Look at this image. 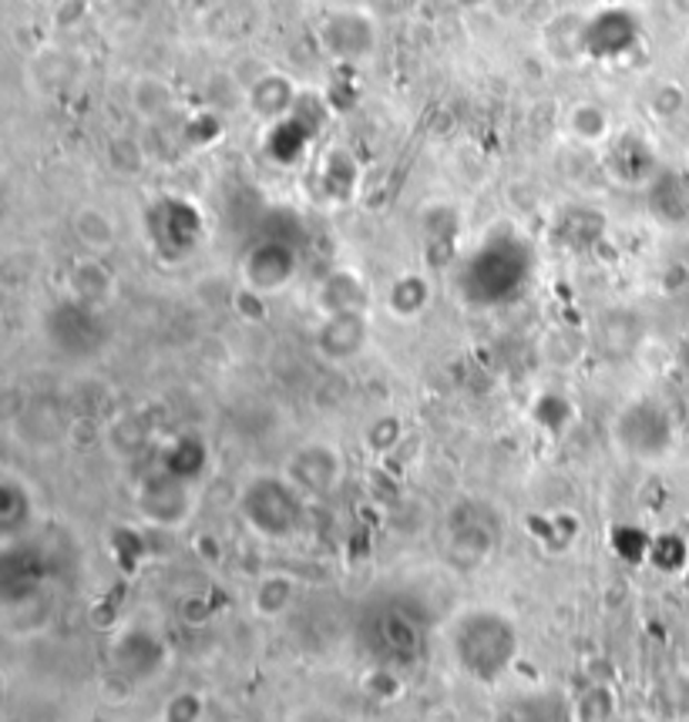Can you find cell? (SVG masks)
<instances>
[{
	"mask_svg": "<svg viewBox=\"0 0 689 722\" xmlns=\"http://www.w3.org/2000/svg\"><path fill=\"white\" fill-rule=\"evenodd\" d=\"M518 626L498 609H468L450 626V655L478 682H498L518 659Z\"/></svg>",
	"mask_w": 689,
	"mask_h": 722,
	"instance_id": "obj_1",
	"label": "cell"
},
{
	"mask_svg": "<svg viewBox=\"0 0 689 722\" xmlns=\"http://www.w3.org/2000/svg\"><path fill=\"white\" fill-rule=\"evenodd\" d=\"M531 276V250L518 235H492L488 243L468 256L457 276L465 299L472 306H501L515 299Z\"/></svg>",
	"mask_w": 689,
	"mask_h": 722,
	"instance_id": "obj_2",
	"label": "cell"
},
{
	"mask_svg": "<svg viewBox=\"0 0 689 722\" xmlns=\"http://www.w3.org/2000/svg\"><path fill=\"white\" fill-rule=\"evenodd\" d=\"M240 515L260 538L286 541L303 525V491L290 477L260 474L240 495Z\"/></svg>",
	"mask_w": 689,
	"mask_h": 722,
	"instance_id": "obj_3",
	"label": "cell"
},
{
	"mask_svg": "<svg viewBox=\"0 0 689 722\" xmlns=\"http://www.w3.org/2000/svg\"><path fill=\"white\" fill-rule=\"evenodd\" d=\"M361 642L387 669L411 665L421 655L424 629L417 616L407 606H401V601H377L361 619Z\"/></svg>",
	"mask_w": 689,
	"mask_h": 722,
	"instance_id": "obj_4",
	"label": "cell"
},
{
	"mask_svg": "<svg viewBox=\"0 0 689 722\" xmlns=\"http://www.w3.org/2000/svg\"><path fill=\"white\" fill-rule=\"evenodd\" d=\"M616 447L632 460H662L676 444V427L666 407L656 400H632L612 424Z\"/></svg>",
	"mask_w": 689,
	"mask_h": 722,
	"instance_id": "obj_5",
	"label": "cell"
},
{
	"mask_svg": "<svg viewBox=\"0 0 689 722\" xmlns=\"http://www.w3.org/2000/svg\"><path fill=\"white\" fill-rule=\"evenodd\" d=\"M192 485H185V480L172 477L165 467L152 470L142 477V485H139V511L149 525L155 528H182L192 515Z\"/></svg>",
	"mask_w": 689,
	"mask_h": 722,
	"instance_id": "obj_6",
	"label": "cell"
},
{
	"mask_svg": "<svg viewBox=\"0 0 689 722\" xmlns=\"http://www.w3.org/2000/svg\"><path fill=\"white\" fill-rule=\"evenodd\" d=\"M240 270H243L246 289L256 296H266V293H280L293 283V276L300 270V256L286 238H263V243H256L243 256Z\"/></svg>",
	"mask_w": 689,
	"mask_h": 722,
	"instance_id": "obj_7",
	"label": "cell"
},
{
	"mask_svg": "<svg viewBox=\"0 0 689 722\" xmlns=\"http://www.w3.org/2000/svg\"><path fill=\"white\" fill-rule=\"evenodd\" d=\"M149 232L155 238L159 253H165L169 260H179L202 235L199 209L185 199H159L149 212Z\"/></svg>",
	"mask_w": 689,
	"mask_h": 722,
	"instance_id": "obj_8",
	"label": "cell"
},
{
	"mask_svg": "<svg viewBox=\"0 0 689 722\" xmlns=\"http://www.w3.org/2000/svg\"><path fill=\"white\" fill-rule=\"evenodd\" d=\"M48 333H51V343H58L71 356H88L101 343L98 313L91 303H81V299H71V303H61L58 309H51Z\"/></svg>",
	"mask_w": 689,
	"mask_h": 722,
	"instance_id": "obj_9",
	"label": "cell"
},
{
	"mask_svg": "<svg viewBox=\"0 0 689 722\" xmlns=\"http://www.w3.org/2000/svg\"><path fill=\"white\" fill-rule=\"evenodd\" d=\"M377 41L374 21L364 11H343V14H330L320 24V44L336 54L340 61H357L367 58L371 48Z\"/></svg>",
	"mask_w": 689,
	"mask_h": 722,
	"instance_id": "obj_10",
	"label": "cell"
},
{
	"mask_svg": "<svg viewBox=\"0 0 689 722\" xmlns=\"http://www.w3.org/2000/svg\"><path fill=\"white\" fill-rule=\"evenodd\" d=\"M367 343V319L364 309L354 313H330L320 329H316V349L326 356L330 364H343V359H354Z\"/></svg>",
	"mask_w": 689,
	"mask_h": 722,
	"instance_id": "obj_11",
	"label": "cell"
},
{
	"mask_svg": "<svg viewBox=\"0 0 689 722\" xmlns=\"http://www.w3.org/2000/svg\"><path fill=\"white\" fill-rule=\"evenodd\" d=\"M286 477L303 495H326L340 477V457L330 444H306L290 457Z\"/></svg>",
	"mask_w": 689,
	"mask_h": 722,
	"instance_id": "obj_12",
	"label": "cell"
},
{
	"mask_svg": "<svg viewBox=\"0 0 689 722\" xmlns=\"http://www.w3.org/2000/svg\"><path fill=\"white\" fill-rule=\"evenodd\" d=\"M114 665H119L129 679L135 682H145L152 675L162 672L165 665V645L145 632V629H132L119 639V645H114Z\"/></svg>",
	"mask_w": 689,
	"mask_h": 722,
	"instance_id": "obj_13",
	"label": "cell"
},
{
	"mask_svg": "<svg viewBox=\"0 0 689 722\" xmlns=\"http://www.w3.org/2000/svg\"><path fill=\"white\" fill-rule=\"evenodd\" d=\"M209 464H212L209 444H205L202 437H195V434L175 437V440L165 447V454H162V467H165L172 477L185 480V485H195V480L209 470Z\"/></svg>",
	"mask_w": 689,
	"mask_h": 722,
	"instance_id": "obj_14",
	"label": "cell"
},
{
	"mask_svg": "<svg viewBox=\"0 0 689 722\" xmlns=\"http://www.w3.org/2000/svg\"><path fill=\"white\" fill-rule=\"evenodd\" d=\"M250 104L256 114L263 118H286L290 111H296V91H293V81L283 78V74H263L260 81L250 84Z\"/></svg>",
	"mask_w": 689,
	"mask_h": 722,
	"instance_id": "obj_15",
	"label": "cell"
},
{
	"mask_svg": "<svg viewBox=\"0 0 689 722\" xmlns=\"http://www.w3.org/2000/svg\"><path fill=\"white\" fill-rule=\"evenodd\" d=\"M364 283L357 273L351 270H336L326 276V283L320 286V309L330 316V313H354V309H364Z\"/></svg>",
	"mask_w": 689,
	"mask_h": 722,
	"instance_id": "obj_16",
	"label": "cell"
},
{
	"mask_svg": "<svg viewBox=\"0 0 689 722\" xmlns=\"http://www.w3.org/2000/svg\"><path fill=\"white\" fill-rule=\"evenodd\" d=\"M430 303V283L417 273H407L401 279H394L391 293H387V306L394 309V316H421Z\"/></svg>",
	"mask_w": 689,
	"mask_h": 722,
	"instance_id": "obj_17",
	"label": "cell"
},
{
	"mask_svg": "<svg viewBox=\"0 0 689 722\" xmlns=\"http://www.w3.org/2000/svg\"><path fill=\"white\" fill-rule=\"evenodd\" d=\"M571 417H576V407H571V400L565 394H541L535 404H531V420L538 430H545L548 437H561L568 427H571Z\"/></svg>",
	"mask_w": 689,
	"mask_h": 722,
	"instance_id": "obj_18",
	"label": "cell"
},
{
	"mask_svg": "<svg viewBox=\"0 0 689 722\" xmlns=\"http://www.w3.org/2000/svg\"><path fill=\"white\" fill-rule=\"evenodd\" d=\"M612 169L622 182H642L652 172V152L636 135H626L612 149Z\"/></svg>",
	"mask_w": 689,
	"mask_h": 722,
	"instance_id": "obj_19",
	"label": "cell"
},
{
	"mask_svg": "<svg viewBox=\"0 0 689 722\" xmlns=\"http://www.w3.org/2000/svg\"><path fill=\"white\" fill-rule=\"evenodd\" d=\"M649 565L662 574H686L689 568V545L682 535H652V548H649Z\"/></svg>",
	"mask_w": 689,
	"mask_h": 722,
	"instance_id": "obj_20",
	"label": "cell"
},
{
	"mask_svg": "<svg viewBox=\"0 0 689 722\" xmlns=\"http://www.w3.org/2000/svg\"><path fill=\"white\" fill-rule=\"evenodd\" d=\"M28 521H31L28 488H21L14 477H4V485H0V525H4L8 535H18Z\"/></svg>",
	"mask_w": 689,
	"mask_h": 722,
	"instance_id": "obj_21",
	"label": "cell"
},
{
	"mask_svg": "<svg viewBox=\"0 0 689 722\" xmlns=\"http://www.w3.org/2000/svg\"><path fill=\"white\" fill-rule=\"evenodd\" d=\"M568 132H571V139H579L586 145L602 142L609 135V114L592 101H579L568 111Z\"/></svg>",
	"mask_w": 689,
	"mask_h": 722,
	"instance_id": "obj_22",
	"label": "cell"
},
{
	"mask_svg": "<svg viewBox=\"0 0 689 722\" xmlns=\"http://www.w3.org/2000/svg\"><path fill=\"white\" fill-rule=\"evenodd\" d=\"M609 545H612V555H619L626 565H646L649 548H652V535L639 525H616L609 531Z\"/></svg>",
	"mask_w": 689,
	"mask_h": 722,
	"instance_id": "obj_23",
	"label": "cell"
},
{
	"mask_svg": "<svg viewBox=\"0 0 689 722\" xmlns=\"http://www.w3.org/2000/svg\"><path fill=\"white\" fill-rule=\"evenodd\" d=\"M74 235H78V243L91 253H104L114 243V228H111L108 215H101L98 209H81L74 215Z\"/></svg>",
	"mask_w": 689,
	"mask_h": 722,
	"instance_id": "obj_24",
	"label": "cell"
},
{
	"mask_svg": "<svg viewBox=\"0 0 689 722\" xmlns=\"http://www.w3.org/2000/svg\"><path fill=\"white\" fill-rule=\"evenodd\" d=\"M296 598V584L286 574H266L256 588V612L260 616H283Z\"/></svg>",
	"mask_w": 689,
	"mask_h": 722,
	"instance_id": "obj_25",
	"label": "cell"
},
{
	"mask_svg": "<svg viewBox=\"0 0 689 722\" xmlns=\"http://www.w3.org/2000/svg\"><path fill=\"white\" fill-rule=\"evenodd\" d=\"M71 286H74V299L94 306V303L108 299V293H111V276H108L94 260H88V263H78V270H74V276H71Z\"/></svg>",
	"mask_w": 689,
	"mask_h": 722,
	"instance_id": "obj_26",
	"label": "cell"
},
{
	"mask_svg": "<svg viewBox=\"0 0 689 722\" xmlns=\"http://www.w3.org/2000/svg\"><path fill=\"white\" fill-rule=\"evenodd\" d=\"M108 548H111L114 565H119L122 571H135V568L142 565V558H145V541H142V535L132 531L129 525H119V528L111 531Z\"/></svg>",
	"mask_w": 689,
	"mask_h": 722,
	"instance_id": "obj_27",
	"label": "cell"
},
{
	"mask_svg": "<svg viewBox=\"0 0 689 722\" xmlns=\"http://www.w3.org/2000/svg\"><path fill=\"white\" fill-rule=\"evenodd\" d=\"M132 101L142 114H159L162 108H169L172 94H169V84L159 81V78H139L132 81Z\"/></svg>",
	"mask_w": 689,
	"mask_h": 722,
	"instance_id": "obj_28",
	"label": "cell"
},
{
	"mask_svg": "<svg viewBox=\"0 0 689 722\" xmlns=\"http://www.w3.org/2000/svg\"><path fill=\"white\" fill-rule=\"evenodd\" d=\"M612 712H616V705H612V695L606 692V689H589L586 695H582V702H579V709H576V715H579V722H609L612 719Z\"/></svg>",
	"mask_w": 689,
	"mask_h": 722,
	"instance_id": "obj_29",
	"label": "cell"
},
{
	"mask_svg": "<svg viewBox=\"0 0 689 722\" xmlns=\"http://www.w3.org/2000/svg\"><path fill=\"white\" fill-rule=\"evenodd\" d=\"M649 104H652V111L659 118H669V114H676L686 104V94H682V88L676 81H659L652 88V94H649Z\"/></svg>",
	"mask_w": 689,
	"mask_h": 722,
	"instance_id": "obj_30",
	"label": "cell"
},
{
	"mask_svg": "<svg viewBox=\"0 0 689 722\" xmlns=\"http://www.w3.org/2000/svg\"><path fill=\"white\" fill-rule=\"evenodd\" d=\"M202 719V699L195 692H179L165 702V722H199Z\"/></svg>",
	"mask_w": 689,
	"mask_h": 722,
	"instance_id": "obj_31",
	"label": "cell"
},
{
	"mask_svg": "<svg viewBox=\"0 0 689 722\" xmlns=\"http://www.w3.org/2000/svg\"><path fill=\"white\" fill-rule=\"evenodd\" d=\"M501 722H551V719H548V715H545V709H538L535 702H525V705H515V709H508Z\"/></svg>",
	"mask_w": 689,
	"mask_h": 722,
	"instance_id": "obj_32",
	"label": "cell"
},
{
	"mask_svg": "<svg viewBox=\"0 0 689 722\" xmlns=\"http://www.w3.org/2000/svg\"><path fill=\"white\" fill-rule=\"evenodd\" d=\"M676 364H679V370H682V377L689 380V336L679 343V349H676Z\"/></svg>",
	"mask_w": 689,
	"mask_h": 722,
	"instance_id": "obj_33",
	"label": "cell"
},
{
	"mask_svg": "<svg viewBox=\"0 0 689 722\" xmlns=\"http://www.w3.org/2000/svg\"><path fill=\"white\" fill-rule=\"evenodd\" d=\"M686 581H689V568H686Z\"/></svg>",
	"mask_w": 689,
	"mask_h": 722,
	"instance_id": "obj_34",
	"label": "cell"
}]
</instances>
